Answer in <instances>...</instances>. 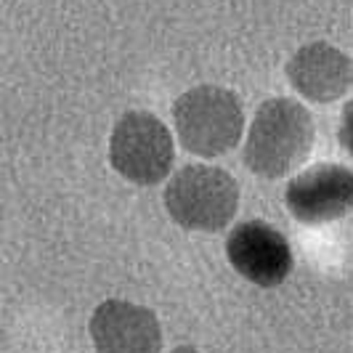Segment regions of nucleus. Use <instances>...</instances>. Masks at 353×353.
<instances>
[{"label": "nucleus", "mask_w": 353, "mask_h": 353, "mask_svg": "<svg viewBox=\"0 0 353 353\" xmlns=\"http://www.w3.org/2000/svg\"><path fill=\"white\" fill-rule=\"evenodd\" d=\"M316 141L311 112L287 96L261 104L250 125L245 143V165L261 178H282L305 162Z\"/></svg>", "instance_id": "nucleus-1"}, {"label": "nucleus", "mask_w": 353, "mask_h": 353, "mask_svg": "<svg viewBox=\"0 0 353 353\" xmlns=\"http://www.w3.org/2000/svg\"><path fill=\"white\" fill-rule=\"evenodd\" d=\"M178 139L196 157H221L231 152L245 130L239 99L218 85H196L173 104Z\"/></svg>", "instance_id": "nucleus-2"}, {"label": "nucleus", "mask_w": 353, "mask_h": 353, "mask_svg": "<svg viewBox=\"0 0 353 353\" xmlns=\"http://www.w3.org/2000/svg\"><path fill=\"white\" fill-rule=\"evenodd\" d=\"M165 208L189 231H221L239 208V186L212 165H186L165 186Z\"/></svg>", "instance_id": "nucleus-3"}, {"label": "nucleus", "mask_w": 353, "mask_h": 353, "mask_svg": "<svg viewBox=\"0 0 353 353\" xmlns=\"http://www.w3.org/2000/svg\"><path fill=\"white\" fill-rule=\"evenodd\" d=\"M173 136L149 112L123 114L109 139L112 168L139 186H154L173 170Z\"/></svg>", "instance_id": "nucleus-4"}, {"label": "nucleus", "mask_w": 353, "mask_h": 353, "mask_svg": "<svg viewBox=\"0 0 353 353\" xmlns=\"http://www.w3.org/2000/svg\"><path fill=\"white\" fill-rule=\"evenodd\" d=\"M226 258L239 276L258 287H279L292 271V248L282 231L263 221H245L226 239Z\"/></svg>", "instance_id": "nucleus-5"}, {"label": "nucleus", "mask_w": 353, "mask_h": 353, "mask_svg": "<svg viewBox=\"0 0 353 353\" xmlns=\"http://www.w3.org/2000/svg\"><path fill=\"white\" fill-rule=\"evenodd\" d=\"M284 205L301 223H330L353 210V173L321 162L303 170L284 189Z\"/></svg>", "instance_id": "nucleus-6"}, {"label": "nucleus", "mask_w": 353, "mask_h": 353, "mask_svg": "<svg viewBox=\"0 0 353 353\" xmlns=\"http://www.w3.org/2000/svg\"><path fill=\"white\" fill-rule=\"evenodd\" d=\"M90 340L99 353H159L162 327L149 308L112 298L93 311Z\"/></svg>", "instance_id": "nucleus-7"}, {"label": "nucleus", "mask_w": 353, "mask_h": 353, "mask_svg": "<svg viewBox=\"0 0 353 353\" xmlns=\"http://www.w3.org/2000/svg\"><path fill=\"white\" fill-rule=\"evenodd\" d=\"M287 80L301 96L330 104L343 99L353 85V61L332 43H308L287 64Z\"/></svg>", "instance_id": "nucleus-8"}, {"label": "nucleus", "mask_w": 353, "mask_h": 353, "mask_svg": "<svg viewBox=\"0 0 353 353\" xmlns=\"http://www.w3.org/2000/svg\"><path fill=\"white\" fill-rule=\"evenodd\" d=\"M340 143L343 149L353 154V99L343 106V117H340Z\"/></svg>", "instance_id": "nucleus-9"}, {"label": "nucleus", "mask_w": 353, "mask_h": 353, "mask_svg": "<svg viewBox=\"0 0 353 353\" xmlns=\"http://www.w3.org/2000/svg\"><path fill=\"white\" fill-rule=\"evenodd\" d=\"M170 353H199L196 348H192V345H178V348H173Z\"/></svg>", "instance_id": "nucleus-10"}]
</instances>
